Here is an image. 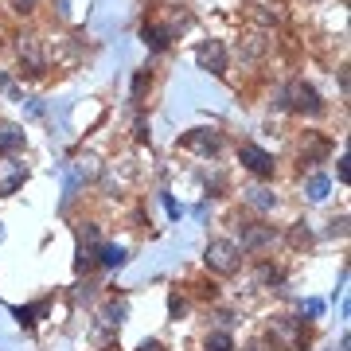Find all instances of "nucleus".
Wrapping results in <instances>:
<instances>
[{
    "mask_svg": "<svg viewBox=\"0 0 351 351\" xmlns=\"http://www.w3.org/2000/svg\"><path fill=\"white\" fill-rule=\"evenodd\" d=\"M246 203H250L254 211L265 215V211H274V207H277V195L269 188H250V191H246Z\"/></svg>",
    "mask_w": 351,
    "mask_h": 351,
    "instance_id": "obj_13",
    "label": "nucleus"
},
{
    "mask_svg": "<svg viewBox=\"0 0 351 351\" xmlns=\"http://www.w3.org/2000/svg\"><path fill=\"white\" fill-rule=\"evenodd\" d=\"M43 308H47V304H32V308H12V313H16V320H20L24 328H36V316L43 313Z\"/></svg>",
    "mask_w": 351,
    "mask_h": 351,
    "instance_id": "obj_19",
    "label": "nucleus"
},
{
    "mask_svg": "<svg viewBox=\"0 0 351 351\" xmlns=\"http://www.w3.org/2000/svg\"><path fill=\"white\" fill-rule=\"evenodd\" d=\"M351 180V168H348V156H339V184H348Z\"/></svg>",
    "mask_w": 351,
    "mask_h": 351,
    "instance_id": "obj_25",
    "label": "nucleus"
},
{
    "mask_svg": "<svg viewBox=\"0 0 351 351\" xmlns=\"http://www.w3.org/2000/svg\"><path fill=\"white\" fill-rule=\"evenodd\" d=\"M137 351H164V343H160V339H145Z\"/></svg>",
    "mask_w": 351,
    "mask_h": 351,
    "instance_id": "obj_26",
    "label": "nucleus"
},
{
    "mask_svg": "<svg viewBox=\"0 0 351 351\" xmlns=\"http://www.w3.org/2000/svg\"><path fill=\"white\" fill-rule=\"evenodd\" d=\"M98 176V160L94 156H82V160L66 164V188H63V199H75V191L82 188V184H90Z\"/></svg>",
    "mask_w": 351,
    "mask_h": 351,
    "instance_id": "obj_3",
    "label": "nucleus"
},
{
    "mask_svg": "<svg viewBox=\"0 0 351 351\" xmlns=\"http://www.w3.org/2000/svg\"><path fill=\"white\" fill-rule=\"evenodd\" d=\"M269 336L285 339L293 351H301V348H304V328H301V320H293V316H277L274 324H269Z\"/></svg>",
    "mask_w": 351,
    "mask_h": 351,
    "instance_id": "obj_8",
    "label": "nucleus"
},
{
    "mask_svg": "<svg viewBox=\"0 0 351 351\" xmlns=\"http://www.w3.org/2000/svg\"><path fill=\"white\" fill-rule=\"evenodd\" d=\"M203 262H207V269H215V274H239L242 269V250H239V242H230V239H211L207 242V250H203Z\"/></svg>",
    "mask_w": 351,
    "mask_h": 351,
    "instance_id": "obj_1",
    "label": "nucleus"
},
{
    "mask_svg": "<svg viewBox=\"0 0 351 351\" xmlns=\"http://www.w3.org/2000/svg\"><path fill=\"white\" fill-rule=\"evenodd\" d=\"M301 313H304V316H320V313H324V301H316V297H308V301L301 304Z\"/></svg>",
    "mask_w": 351,
    "mask_h": 351,
    "instance_id": "obj_21",
    "label": "nucleus"
},
{
    "mask_svg": "<svg viewBox=\"0 0 351 351\" xmlns=\"http://www.w3.org/2000/svg\"><path fill=\"white\" fill-rule=\"evenodd\" d=\"M125 258H129V250L125 246H98V265H106V269H117V265H125Z\"/></svg>",
    "mask_w": 351,
    "mask_h": 351,
    "instance_id": "obj_14",
    "label": "nucleus"
},
{
    "mask_svg": "<svg viewBox=\"0 0 351 351\" xmlns=\"http://www.w3.org/2000/svg\"><path fill=\"white\" fill-rule=\"evenodd\" d=\"M269 242H274V226H262V223L242 226V250H262Z\"/></svg>",
    "mask_w": 351,
    "mask_h": 351,
    "instance_id": "obj_9",
    "label": "nucleus"
},
{
    "mask_svg": "<svg viewBox=\"0 0 351 351\" xmlns=\"http://www.w3.org/2000/svg\"><path fill=\"white\" fill-rule=\"evenodd\" d=\"M164 207H168V215H172V219H180V203H176L168 191H164Z\"/></svg>",
    "mask_w": 351,
    "mask_h": 351,
    "instance_id": "obj_23",
    "label": "nucleus"
},
{
    "mask_svg": "<svg viewBox=\"0 0 351 351\" xmlns=\"http://www.w3.org/2000/svg\"><path fill=\"white\" fill-rule=\"evenodd\" d=\"M328 191H332V180L316 172L313 180H308V199H313V203H320V199H328Z\"/></svg>",
    "mask_w": 351,
    "mask_h": 351,
    "instance_id": "obj_17",
    "label": "nucleus"
},
{
    "mask_svg": "<svg viewBox=\"0 0 351 351\" xmlns=\"http://www.w3.org/2000/svg\"><path fill=\"white\" fill-rule=\"evenodd\" d=\"M0 234H4V230H0Z\"/></svg>",
    "mask_w": 351,
    "mask_h": 351,
    "instance_id": "obj_29",
    "label": "nucleus"
},
{
    "mask_svg": "<svg viewBox=\"0 0 351 351\" xmlns=\"http://www.w3.org/2000/svg\"><path fill=\"white\" fill-rule=\"evenodd\" d=\"M125 313H129L125 301H110V304H106V313H101V324H106V328H121V324H125Z\"/></svg>",
    "mask_w": 351,
    "mask_h": 351,
    "instance_id": "obj_16",
    "label": "nucleus"
},
{
    "mask_svg": "<svg viewBox=\"0 0 351 351\" xmlns=\"http://www.w3.org/2000/svg\"><path fill=\"white\" fill-rule=\"evenodd\" d=\"M195 63H199L203 71H211V75H226V47L219 39H207V43H199V51H195Z\"/></svg>",
    "mask_w": 351,
    "mask_h": 351,
    "instance_id": "obj_6",
    "label": "nucleus"
},
{
    "mask_svg": "<svg viewBox=\"0 0 351 351\" xmlns=\"http://www.w3.org/2000/svg\"><path fill=\"white\" fill-rule=\"evenodd\" d=\"M20 59L27 63V71H32V75H39V71H43V55H39V39L36 36H20Z\"/></svg>",
    "mask_w": 351,
    "mask_h": 351,
    "instance_id": "obj_11",
    "label": "nucleus"
},
{
    "mask_svg": "<svg viewBox=\"0 0 351 351\" xmlns=\"http://www.w3.org/2000/svg\"><path fill=\"white\" fill-rule=\"evenodd\" d=\"M145 86H149V71H137V78H133V101H141Z\"/></svg>",
    "mask_w": 351,
    "mask_h": 351,
    "instance_id": "obj_20",
    "label": "nucleus"
},
{
    "mask_svg": "<svg viewBox=\"0 0 351 351\" xmlns=\"http://www.w3.org/2000/svg\"><path fill=\"white\" fill-rule=\"evenodd\" d=\"M16 149H24V129L16 121H0V156H12Z\"/></svg>",
    "mask_w": 351,
    "mask_h": 351,
    "instance_id": "obj_10",
    "label": "nucleus"
},
{
    "mask_svg": "<svg viewBox=\"0 0 351 351\" xmlns=\"http://www.w3.org/2000/svg\"><path fill=\"white\" fill-rule=\"evenodd\" d=\"M328 152H332V145H328L324 137L308 133V149H301V160H304V164H313V160H320V156H328Z\"/></svg>",
    "mask_w": 351,
    "mask_h": 351,
    "instance_id": "obj_15",
    "label": "nucleus"
},
{
    "mask_svg": "<svg viewBox=\"0 0 351 351\" xmlns=\"http://www.w3.org/2000/svg\"><path fill=\"white\" fill-rule=\"evenodd\" d=\"M281 106L293 113H320L324 110V101H320V94H316L313 82H304V78H293L285 90H281Z\"/></svg>",
    "mask_w": 351,
    "mask_h": 351,
    "instance_id": "obj_2",
    "label": "nucleus"
},
{
    "mask_svg": "<svg viewBox=\"0 0 351 351\" xmlns=\"http://www.w3.org/2000/svg\"><path fill=\"white\" fill-rule=\"evenodd\" d=\"M27 180V164L16 156H0V195H16Z\"/></svg>",
    "mask_w": 351,
    "mask_h": 351,
    "instance_id": "obj_5",
    "label": "nucleus"
},
{
    "mask_svg": "<svg viewBox=\"0 0 351 351\" xmlns=\"http://www.w3.org/2000/svg\"><path fill=\"white\" fill-rule=\"evenodd\" d=\"M332 351H348V336L339 339V348H332Z\"/></svg>",
    "mask_w": 351,
    "mask_h": 351,
    "instance_id": "obj_28",
    "label": "nucleus"
},
{
    "mask_svg": "<svg viewBox=\"0 0 351 351\" xmlns=\"http://www.w3.org/2000/svg\"><path fill=\"white\" fill-rule=\"evenodd\" d=\"M184 313H188V304L180 301V297H172V316H184Z\"/></svg>",
    "mask_w": 351,
    "mask_h": 351,
    "instance_id": "obj_27",
    "label": "nucleus"
},
{
    "mask_svg": "<svg viewBox=\"0 0 351 351\" xmlns=\"http://www.w3.org/2000/svg\"><path fill=\"white\" fill-rule=\"evenodd\" d=\"M239 160H242V168H250V172L262 176V180H265V176H274V168H277L274 156H269L265 149H258V145H242V149H239Z\"/></svg>",
    "mask_w": 351,
    "mask_h": 351,
    "instance_id": "obj_7",
    "label": "nucleus"
},
{
    "mask_svg": "<svg viewBox=\"0 0 351 351\" xmlns=\"http://www.w3.org/2000/svg\"><path fill=\"white\" fill-rule=\"evenodd\" d=\"M207 351H234L230 332H211V336H207Z\"/></svg>",
    "mask_w": 351,
    "mask_h": 351,
    "instance_id": "obj_18",
    "label": "nucleus"
},
{
    "mask_svg": "<svg viewBox=\"0 0 351 351\" xmlns=\"http://www.w3.org/2000/svg\"><path fill=\"white\" fill-rule=\"evenodd\" d=\"M8 4H12V12L27 16V12H32V8H36V4H39V0H8Z\"/></svg>",
    "mask_w": 351,
    "mask_h": 351,
    "instance_id": "obj_22",
    "label": "nucleus"
},
{
    "mask_svg": "<svg viewBox=\"0 0 351 351\" xmlns=\"http://www.w3.org/2000/svg\"><path fill=\"white\" fill-rule=\"evenodd\" d=\"M180 145L191 152H203V156H215V152L223 149V133L219 129H188L184 137H180Z\"/></svg>",
    "mask_w": 351,
    "mask_h": 351,
    "instance_id": "obj_4",
    "label": "nucleus"
},
{
    "mask_svg": "<svg viewBox=\"0 0 351 351\" xmlns=\"http://www.w3.org/2000/svg\"><path fill=\"white\" fill-rule=\"evenodd\" d=\"M141 36H145V43H149L152 51H164L168 43H172V27H160V24H145L141 27Z\"/></svg>",
    "mask_w": 351,
    "mask_h": 351,
    "instance_id": "obj_12",
    "label": "nucleus"
},
{
    "mask_svg": "<svg viewBox=\"0 0 351 351\" xmlns=\"http://www.w3.org/2000/svg\"><path fill=\"white\" fill-rule=\"evenodd\" d=\"M27 101V113H32V117H39V113H43V106H39V98H24ZM24 101H20V106H24Z\"/></svg>",
    "mask_w": 351,
    "mask_h": 351,
    "instance_id": "obj_24",
    "label": "nucleus"
}]
</instances>
